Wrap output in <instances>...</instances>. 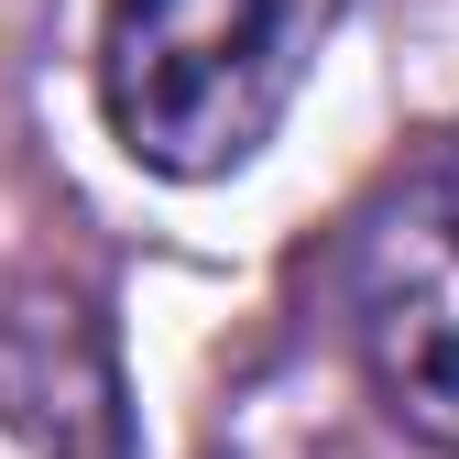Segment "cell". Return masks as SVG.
<instances>
[{"label": "cell", "mask_w": 459, "mask_h": 459, "mask_svg": "<svg viewBox=\"0 0 459 459\" xmlns=\"http://www.w3.org/2000/svg\"><path fill=\"white\" fill-rule=\"evenodd\" d=\"M351 0H109L99 22V109L132 164L208 186L252 164L296 109L317 44Z\"/></svg>", "instance_id": "obj_1"}, {"label": "cell", "mask_w": 459, "mask_h": 459, "mask_svg": "<svg viewBox=\"0 0 459 459\" xmlns=\"http://www.w3.org/2000/svg\"><path fill=\"white\" fill-rule=\"evenodd\" d=\"M351 339L394 427L459 459V121L394 186L351 252Z\"/></svg>", "instance_id": "obj_2"}, {"label": "cell", "mask_w": 459, "mask_h": 459, "mask_svg": "<svg viewBox=\"0 0 459 459\" xmlns=\"http://www.w3.org/2000/svg\"><path fill=\"white\" fill-rule=\"evenodd\" d=\"M0 427L33 459H143L132 383H121V351H109V317L88 284L22 273L0 296Z\"/></svg>", "instance_id": "obj_3"}]
</instances>
